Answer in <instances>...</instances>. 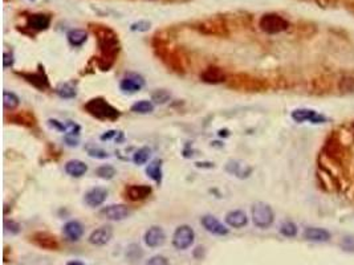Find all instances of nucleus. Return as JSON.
I'll list each match as a JSON object with an SVG mask.
<instances>
[{
	"label": "nucleus",
	"instance_id": "obj_15",
	"mask_svg": "<svg viewBox=\"0 0 354 265\" xmlns=\"http://www.w3.org/2000/svg\"><path fill=\"white\" fill-rule=\"evenodd\" d=\"M143 240H145V244L149 248H159L166 241V233H164V231L161 227L154 225V227H150L145 232Z\"/></svg>",
	"mask_w": 354,
	"mask_h": 265
},
{
	"label": "nucleus",
	"instance_id": "obj_14",
	"mask_svg": "<svg viewBox=\"0 0 354 265\" xmlns=\"http://www.w3.org/2000/svg\"><path fill=\"white\" fill-rule=\"evenodd\" d=\"M113 237V227L112 225H103L100 228L95 229L89 236V243L96 247H103L109 243Z\"/></svg>",
	"mask_w": 354,
	"mask_h": 265
},
{
	"label": "nucleus",
	"instance_id": "obj_44",
	"mask_svg": "<svg viewBox=\"0 0 354 265\" xmlns=\"http://www.w3.org/2000/svg\"><path fill=\"white\" fill-rule=\"evenodd\" d=\"M117 133L118 131H114V130L106 131L105 134L101 135V141H109V139H112L113 137H116V135H117Z\"/></svg>",
	"mask_w": 354,
	"mask_h": 265
},
{
	"label": "nucleus",
	"instance_id": "obj_19",
	"mask_svg": "<svg viewBox=\"0 0 354 265\" xmlns=\"http://www.w3.org/2000/svg\"><path fill=\"white\" fill-rule=\"evenodd\" d=\"M51 26V16L47 14H33L27 19V27L33 31H45Z\"/></svg>",
	"mask_w": 354,
	"mask_h": 265
},
{
	"label": "nucleus",
	"instance_id": "obj_30",
	"mask_svg": "<svg viewBox=\"0 0 354 265\" xmlns=\"http://www.w3.org/2000/svg\"><path fill=\"white\" fill-rule=\"evenodd\" d=\"M151 156V150L149 147H141L135 151V154L133 155V162L138 166H142V164L147 163V160L150 159Z\"/></svg>",
	"mask_w": 354,
	"mask_h": 265
},
{
	"label": "nucleus",
	"instance_id": "obj_13",
	"mask_svg": "<svg viewBox=\"0 0 354 265\" xmlns=\"http://www.w3.org/2000/svg\"><path fill=\"white\" fill-rule=\"evenodd\" d=\"M201 224L203 225V228L207 232L212 233V235H216V236H226V235H228V228L223 223H220L215 216H212V215L202 216Z\"/></svg>",
	"mask_w": 354,
	"mask_h": 265
},
{
	"label": "nucleus",
	"instance_id": "obj_43",
	"mask_svg": "<svg viewBox=\"0 0 354 265\" xmlns=\"http://www.w3.org/2000/svg\"><path fill=\"white\" fill-rule=\"evenodd\" d=\"M64 141H65V143L68 146H77L78 145V135H74V134H65V137H64Z\"/></svg>",
	"mask_w": 354,
	"mask_h": 265
},
{
	"label": "nucleus",
	"instance_id": "obj_39",
	"mask_svg": "<svg viewBox=\"0 0 354 265\" xmlns=\"http://www.w3.org/2000/svg\"><path fill=\"white\" fill-rule=\"evenodd\" d=\"M339 245H341L343 251L354 252V236H345L341 240Z\"/></svg>",
	"mask_w": 354,
	"mask_h": 265
},
{
	"label": "nucleus",
	"instance_id": "obj_32",
	"mask_svg": "<svg viewBox=\"0 0 354 265\" xmlns=\"http://www.w3.org/2000/svg\"><path fill=\"white\" fill-rule=\"evenodd\" d=\"M126 257L132 262L139 261L143 257L142 248L137 245V244H130L128 247V251H126Z\"/></svg>",
	"mask_w": 354,
	"mask_h": 265
},
{
	"label": "nucleus",
	"instance_id": "obj_11",
	"mask_svg": "<svg viewBox=\"0 0 354 265\" xmlns=\"http://www.w3.org/2000/svg\"><path fill=\"white\" fill-rule=\"evenodd\" d=\"M143 86H145V80H143L142 76H139L137 73H129L120 82L121 91L124 92V93H128V95L137 93Z\"/></svg>",
	"mask_w": 354,
	"mask_h": 265
},
{
	"label": "nucleus",
	"instance_id": "obj_38",
	"mask_svg": "<svg viewBox=\"0 0 354 265\" xmlns=\"http://www.w3.org/2000/svg\"><path fill=\"white\" fill-rule=\"evenodd\" d=\"M88 155L92 156V158H97V159H105L109 156V154H108V151L99 149V147H91V149H88Z\"/></svg>",
	"mask_w": 354,
	"mask_h": 265
},
{
	"label": "nucleus",
	"instance_id": "obj_24",
	"mask_svg": "<svg viewBox=\"0 0 354 265\" xmlns=\"http://www.w3.org/2000/svg\"><path fill=\"white\" fill-rule=\"evenodd\" d=\"M199 31L205 35H212V36H227V28L224 24L219 22H205L199 26Z\"/></svg>",
	"mask_w": 354,
	"mask_h": 265
},
{
	"label": "nucleus",
	"instance_id": "obj_36",
	"mask_svg": "<svg viewBox=\"0 0 354 265\" xmlns=\"http://www.w3.org/2000/svg\"><path fill=\"white\" fill-rule=\"evenodd\" d=\"M150 28H151V23L147 22V20H139V22L133 23L130 26V29L133 32H147Z\"/></svg>",
	"mask_w": 354,
	"mask_h": 265
},
{
	"label": "nucleus",
	"instance_id": "obj_4",
	"mask_svg": "<svg viewBox=\"0 0 354 265\" xmlns=\"http://www.w3.org/2000/svg\"><path fill=\"white\" fill-rule=\"evenodd\" d=\"M227 85L231 89L239 92H261L266 89V84L256 77L247 73H236L227 78Z\"/></svg>",
	"mask_w": 354,
	"mask_h": 265
},
{
	"label": "nucleus",
	"instance_id": "obj_12",
	"mask_svg": "<svg viewBox=\"0 0 354 265\" xmlns=\"http://www.w3.org/2000/svg\"><path fill=\"white\" fill-rule=\"evenodd\" d=\"M16 74L23 77L28 84H31L32 86L39 89V91H47L48 87H49V80H48L47 74H45L43 70H39V72H33V73L18 72Z\"/></svg>",
	"mask_w": 354,
	"mask_h": 265
},
{
	"label": "nucleus",
	"instance_id": "obj_9",
	"mask_svg": "<svg viewBox=\"0 0 354 265\" xmlns=\"http://www.w3.org/2000/svg\"><path fill=\"white\" fill-rule=\"evenodd\" d=\"M291 117H292V120L295 122H299V124H303V122L324 124V122H326V117L313 109H296L293 110Z\"/></svg>",
	"mask_w": 354,
	"mask_h": 265
},
{
	"label": "nucleus",
	"instance_id": "obj_37",
	"mask_svg": "<svg viewBox=\"0 0 354 265\" xmlns=\"http://www.w3.org/2000/svg\"><path fill=\"white\" fill-rule=\"evenodd\" d=\"M4 231L11 235H18L20 232V224L15 220H6L4 222Z\"/></svg>",
	"mask_w": 354,
	"mask_h": 265
},
{
	"label": "nucleus",
	"instance_id": "obj_5",
	"mask_svg": "<svg viewBox=\"0 0 354 265\" xmlns=\"http://www.w3.org/2000/svg\"><path fill=\"white\" fill-rule=\"evenodd\" d=\"M274 220L275 214L270 204L263 203V202H257V203L253 204V207H252V222L257 228H270Z\"/></svg>",
	"mask_w": 354,
	"mask_h": 265
},
{
	"label": "nucleus",
	"instance_id": "obj_26",
	"mask_svg": "<svg viewBox=\"0 0 354 265\" xmlns=\"http://www.w3.org/2000/svg\"><path fill=\"white\" fill-rule=\"evenodd\" d=\"M66 37H68V41H69L70 45L77 48L84 45V44L86 43V40H88V33L85 32L84 29H72V31L68 32Z\"/></svg>",
	"mask_w": 354,
	"mask_h": 265
},
{
	"label": "nucleus",
	"instance_id": "obj_16",
	"mask_svg": "<svg viewBox=\"0 0 354 265\" xmlns=\"http://www.w3.org/2000/svg\"><path fill=\"white\" fill-rule=\"evenodd\" d=\"M227 74L223 72L222 68L219 66H208L207 69L201 74V80L206 84L210 85H218L227 82Z\"/></svg>",
	"mask_w": 354,
	"mask_h": 265
},
{
	"label": "nucleus",
	"instance_id": "obj_3",
	"mask_svg": "<svg viewBox=\"0 0 354 265\" xmlns=\"http://www.w3.org/2000/svg\"><path fill=\"white\" fill-rule=\"evenodd\" d=\"M85 112L95 117L97 120L104 121H116L120 118V110L116 109L113 105H110L103 97H96L89 100L84 105Z\"/></svg>",
	"mask_w": 354,
	"mask_h": 265
},
{
	"label": "nucleus",
	"instance_id": "obj_34",
	"mask_svg": "<svg viewBox=\"0 0 354 265\" xmlns=\"http://www.w3.org/2000/svg\"><path fill=\"white\" fill-rule=\"evenodd\" d=\"M116 168L109 166V164H104V166H100L97 170H96V175L101 179H105V181H110V179L114 178L116 175Z\"/></svg>",
	"mask_w": 354,
	"mask_h": 265
},
{
	"label": "nucleus",
	"instance_id": "obj_22",
	"mask_svg": "<svg viewBox=\"0 0 354 265\" xmlns=\"http://www.w3.org/2000/svg\"><path fill=\"white\" fill-rule=\"evenodd\" d=\"M62 232L66 236V239L70 240V241H78L84 235V227L77 220H70L64 225Z\"/></svg>",
	"mask_w": 354,
	"mask_h": 265
},
{
	"label": "nucleus",
	"instance_id": "obj_28",
	"mask_svg": "<svg viewBox=\"0 0 354 265\" xmlns=\"http://www.w3.org/2000/svg\"><path fill=\"white\" fill-rule=\"evenodd\" d=\"M56 93L60 98H64V100L74 98L77 96L76 85L73 82H61L56 86Z\"/></svg>",
	"mask_w": 354,
	"mask_h": 265
},
{
	"label": "nucleus",
	"instance_id": "obj_2",
	"mask_svg": "<svg viewBox=\"0 0 354 265\" xmlns=\"http://www.w3.org/2000/svg\"><path fill=\"white\" fill-rule=\"evenodd\" d=\"M154 49H155V53L159 58H161L163 64L167 66L168 69H171L172 72L179 73V74H183L186 72V64H185V58L181 56L178 51L175 49H171L168 47L167 44L163 43V41H158V43L154 44Z\"/></svg>",
	"mask_w": 354,
	"mask_h": 265
},
{
	"label": "nucleus",
	"instance_id": "obj_29",
	"mask_svg": "<svg viewBox=\"0 0 354 265\" xmlns=\"http://www.w3.org/2000/svg\"><path fill=\"white\" fill-rule=\"evenodd\" d=\"M19 104H20V98H19L15 93H12V92H8V91L4 92L3 93L4 109L15 110L19 106Z\"/></svg>",
	"mask_w": 354,
	"mask_h": 265
},
{
	"label": "nucleus",
	"instance_id": "obj_17",
	"mask_svg": "<svg viewBox=\"0 0 354 265\" xmlns=\"http://www.w3.org/2000/svg\"><path fill=\"white\" fill-rule=\"evenodd\" d=\"M151 194V187L147 185H132L128 186L125 190V196L132 202H139L146 199Z\"/></svg>",
	"mask_w": 354,
	"mask_h": 265
},
{
	"label": "nucleus",
	"instance_id": "obj_20",
	"mask_svg": "<svg viewBox=\"0 0 354 265\" xmlns=\"http://www.w3.org/2000/svg\"><path fill=\"white\" fill-rule=\"evenodd\" d=\"M10 122H11V124L19 125V126L35 127L37 124V120L36 117L33 116L31 112H28V110H22V112L12 114V116L10 117Z\"/></svg>",
	"mask_w": 354,
	"mask_h": 265
},
{
	"label": "nucleus",
	"instance_id": "obj_8",
	"mask_svg": "<svg viewBox=\"0 0 354 265\" xmlns=\"http://www.w3.org/2000/svg\"><path fill=\"white\" fill-rule=\"evenodd\" d=\"M130 214H132V211L125 204H110L100 211L101 216H104L108 220H113V222L125 220L130 216Z\"/></svg>",
	"mask_w": 354,
	"mask_h": 265
},
{
	"label": "nucleus",
	"instance_id": "obj_6",
	"mask_svg": "<svg viewBox=\"0 0 354 265\" xmlns=\"http://www.w3.org/2000/svg\"><path fill=\"white\" fill-rule=\"evenodd\" d=\"M259 27L263 32L268 33V35H276V33L287 31L289 23L278 14H266L260 19Z\"/></svg>",
	"mask_w": 354,
	"mask_h": 265
},
{
	"label": "nucleus",
	"instance_id": "obj_42",
	"mask_svg": "<svg viewBox=\"0 0 354 265\" xmlns=\"http://www.w3.org/2000/svg\"><path fill=\"white\" fill-rule=\"evenodd\" d=\"M48 124H49L51 127L56 129V130L61 131V133H66V125L64 124V122H60V121L57 120H49L48 121Z\"/></svg>",
	"mask_w": 354,
	"mask_h": 265
},
{
	"label": "nucleus",
	"instance_id": "obj_18",
	"mask_svg": "<svg viewBox=\"0 0 354 265\" xmlns=\"http://www.w3.org/2000/svg\"><path fill=\"white\" fill-rule=\"evenodd\" d=\"M108 198V191L103 187H95V189H91L88 193L85 194L84 196V202L88 204L89 207L96 208L100 207L101 204H104V202Z\"/></svg>",
	"mask_w": 354,
	"mask_h": 265
},
{
	"label": "nucleus",
	"instance_id": "obj_25",
	"mask_svg": "<svg viewBox=\"0 0 354 265\" xmlns=\"http://www.w3.org/2000/svg\"><path fill=\"white\" fill-rule=\"evenodd\" d=\"M88 171V166L78 159H72L69 162H66L65 164V172L73 178H81L82 175H85V172Z\"/></svg>",
	"mask_w": 354,
	"mask_h": 265
},
{
	"label": "nucleus",
	"instance_id": "obj_1",
	"mask_svg": "<svg viewBox=\"0 0 354 265\" xmlns=\"http://www.w3.org/2000/svg\"><path fill=\"white\" fill-rule=\"evenodd\" d=\"M92 29L96 35L101 56L99 57V66L101 70H109L113 66L116 57L120 53L121 44L118 35L109 27L92 24Z\"/></svg>",
	"mask_w": 354,
	"mask_h": 265
},
{
	"label": "nucleus",
	"instance_id": "obj_31",
	"mask_svg": "<svg viewBox=\"0 0 354 265\" xmlns=\"http://www.w3.org/2000/svg\"><path fill=\"white\" fill-rule=\"evenodd\" d=\"M132 112L137 113V114H150V113L154 112L153 102L146 101V100L135 102L134 105L132 106Z\"/></svg>",
	"mask_w": 354,
	"mask_h": 265
},
{
	"label": "nucleus",
	"instance_id": "obj_40",
	"mask_svg": "<svg viewBox=\"0 0 354 265\" xmlns=\"http://www.w3.org/2000/svg\"><path fill=\"white\" fill-rule=\"evenodd\" d=\"M145 265H170V262H168V260L164 257V256H162V254H157V256L150 257Z\"/></svg>",
	"mask_w": 354,
	"mask_h": 265
},
{
	"label": "nucleus",
	"instance_id": "obj_35",
	"mask_svg": "<svg viewBox=\"0 0 354 265\" xmlns=\"http://www.w3.org/2000/svg\"><path fill=\"white\" fill-rule=\"evenodd\" d=\"M280 233L285 237H295L297 235V225L292 222H284L280 227Z\"/></svg>",
	"mask_w": 354,
	"mask_h": 265
},
{
	"label": "nucleus",
	"instance_id": "obj_33",
	"mask_svg": "<svg viewBox=\"0 0 354 265\" xmlns=\"http://www.w3.org/2000/svg\"><path fill=\"white\" fill-rule=\"evenodd\" d=\"M171 98V95L170 92L166 91V89H158L151 95V101H154L158 105H163V104H167Z\"/></svg>",
	"mask_w": 354,
	"mask_h": 265
},
{
	"label": "nucleus",
	"instance_id": "obj_45",
	"mask_svg": "<svg viewBox=\"0 0 354 265\" xmlns=\"http://www.w3.org/2000/svg\"><path fill=\"white\" fill-rule=\"evenodd\" d=\"M66 265H85L82 261H77V260H73V261L66 262Z\"/></svg>",
	"mask_w": 354,
	"mask_h": 265
},
{
	"label": "nucleus",
	"instance_id": "obj_27",
	"mask_svg": "<svg viewBox=\"0 0 354 265\" xmlns=\"http://www.w3.org/2000/svg\"><path fill=\"white\" fill-rule=\"evenodd\" d=\"M147 176L153 179L155 183L161 185L162 182V160L154 159L153 162H150L146 167Z\"/></svg>",
	"mask_w": 354,
	"mask_h": 265
},
{
	"label": "nucleus",
	"instance_id": "obj_23",
	"mask_svg": "<svg viewBox=\"0 0 354 265\" xmlns=\"http://www.w3.org/2000/svg\"><path fill=\"white\" fill-rule=\"evenodd\" d=\"M226 223L227 225H230L232 228H243L247 225L248 223V218L245 215L244 211L241 210H235V211H230L228 214L226 215Z\"/></svg>",
	"mask_w": 354,
	"mask_h": 265
},
{
	"label": "nucleus",
	"instance_id": "obj_7",
	"mask_svg": "<svg viewBox=\"0 0 354 265\" xmlns=\"http://www.w3.org/2000/svg\"><path fill=\"white\" fill-rule=\"evenodd\" d=\"M194 240H195V232L190 225H179L172 235V245L175 249L185 251L193 245Z\"/></svg>",
	"mask_w": 354,
	"mask_h": 265
},
{
	"label": "nucleus",
	"instance_id": "obj_21",
	"mask_svg": "<svg viewBox=\"0 0 354 265\" xmlns=\"http://www.w3.org/2000/svg\"><path fill=\"white\" fill-rule=\"evenodd\" d=\"M304 239H307L308 241H313V243H325L330 239V232L318 227H308L304 231Z\"/></svg>",
	"mask_w": 354,
	"mask_h": 265
},
{
	"label": "nucleus",
	"instance_id": "obj_41",
	"mask_svg": "<svg viewBox=\"0 0 354 265\" xmlns=\"http://www.w3.org/2000/svg\"><path fill=\"white\" fill-rule=\"evenodd\" d=\"M14 62H15V58H14V55H12L11 52H4V55H3V68L4 69L11 68V66L14 65Z\"/></svg>",
	"mask_w": 354,
	"mask_h": 265
},
{
	"label": "nucleus",
	"instance_id": "obj_10",
	"mask_svg": "<svg viewBox=\"0 0 354 265\" xmlns=\"http://www.w3.org/2000/svg\"><path fill=\"white\" fill-rule=\"evenodd\" d=\"M31 240L35 245L47 251H57L60 248L59 240L56 239L55 235L48 232H35L31 236Z\"/></svg>",
	"mask_w": 354,
	"mask_h": 265
}]
</instances>
